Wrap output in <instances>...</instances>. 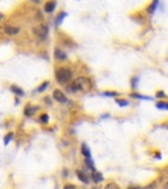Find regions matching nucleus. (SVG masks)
I'll return each instance as SVG.
<instances>
[{
  "label": "nucleus",
  "mask_w": 168,
  "mask_h": 189,
  "mask_svg": "<svg viewBox=\"0 0 168 189\" xmlns=\"http://www.w3.org/2000/svg\"><path fill=\"white\" fill-rule=\"evenodd\" d=\"M92 88V83L88 78H84V76H80V78L75 79L74 83L71 84L70 87V91L72 92H88V91Z\"/></svg>",
  "instance_id": "f257e3e1"
},
{
  "label": "nucleus",
  "mask_w": 168,
  "mask_h": 189,
  "mask_svg": "<svg viewBox=\"0 0 168 189\" xmlns=\"http://www.w3.org/2000/svg\"><path fill=\"white\" fill-rule=\"evenodd\" d=\"M55 78L58 80V83L60 84H66L69 83L72 78V72L70 68H66V67H62L59 70H56V74H55Z\"/></svg>",
  "instance_id": "f03ea898"
},
{
  "label": "nucleus",
  "mask_w": 168,
  "mask_h": 189,
  "mask_svg": "<svg viewBox=\"0 0 168 189\" xmlns=\"http://www.w3.org/2000/svg\"><path fill=\"white\" fill-rule=\"evenodd\" d=\"M47 32H49V29H47V26H46V25H44V24H41V25H38V26H36V28H34L36 36H37V37H40L41 40L46 38Z\"/></svg>",
  "instance_id": "7ed1b4c3"
},
{
  "label": "nucleus",
  "mask_w": 168,
  "mask_h": 189,
  "mask_svg": "<svg viewBox=\"0 0 168 189\" xmlns=\"http://www.w3.org/2000/svg\"><path fill=\"white\" fill-rule=\"evenodd\" d=\"M53 97L58 102H67V97H66V95L63 92H60L59 89H55L54 91V93H53Z\"/></svg>",
  "instance_id": "20e7f679"
},
{
  "label": "nucleus",
  "mask_w": 168,
  "mask_h": 189,
  "mask_svg": "<svg viewBox=\"0 0 168 189\" xmlns=\"http://www.w3.org/2000/svg\"><path fill=\"white\" fill-rule=\"evenodd\" d=\"M7 34H9V36H13V34H17L20 32L19 28H16V26H9V25H7L5 28H4Z\"/></svg>",
  "instance_id": "39448f33"
},
{
  "label": "nucleus",
  "mask_w": 168,
  "mask_h": 189,
  "mask_svg": "<svg viewBox=\"0 0 168 189\" xmlns=\"http://www.w3.org/2000/svg\"><path fill=\"white\" fill-rule=\"evenodd\" d=\"M55 5H56L55 1H49V3H46V5H45V11H46L47 13H51L54 9H55Z\"/></svg>",
  "instance_id": "423d86ee"
},
{
  "label": "nucleus",
  "mask_w": 168,
  "mask_h": 189,
  "mask_svg": "<svg viewBox=\"0 0 168 189\" xmlns=\"http://www.w3.org/2000/svg\"><path fill=\"white\" fill-rule=\"evenodd\" d=\"M76 175H78V176H79V180H81L83 183H85V184H87L88 181H89V180H88V177H87V175H85V174H83L81 171H76Z\"/></svg>",
  "instance_id": "0eeeda50"
},
{
  "label": "nucleus",
  "mask_w": 168,
  "mask_h": 189,
  "mask_svg": "<svg viewBox=\"0 0 168 189\" xmlns=\"http://www.w3.org/2000/svg\"><path fill=\"white\" fill-rule=\"evenodd\" d=\"M81 152H83V155L85 156V159H91V152H89V150H88V147L85 145L81 146Z\"/></svg>",
  "instance_id": "6e6552de"
},
{
  "label": "nucleus",
  "mask_w": 168,
  "mask_h": 189,
  "mask_svg": "<svg viewBox=\"0 0 168 189\" xmlns=\"http://www.w3.org/2000/svg\"><path fill=\"white\" fill-rule=\"evenodd\" d=\"M37 109L38 108H36V106H33V108H32V106H28V108L25 109V114L26 116H33L36 112H37Z\"/></svg>",
  "instance_id": "1a4fd4ad"
},
{
  "label": "nucleus",
  "mask_w": 168,
  "mask_h": 189,
  "mask_svg": "<svg viewBox=\"0 0 168 189\" xmlns=\"http://www.w3.org/2000/svg\"><path fill=\"white\" fill-rule=\"evenodd\" d=\"M92 179H93V181H96V183H100V181L103 180V175L95 171L93 174H92Z\"/></svg>",
  "instance_id": "9d476101"
},
{
  "label": "nucleus",
  "mask_w": 168,
  "mask_h": 189,
  "mask_svg": "<svg viewBox=\"0 0 168 189\" xmlns=\"http://www.w3.org/2000/svg\"><path fill=\"white\" fill-rule=\"evenodd\" d=\"M55 58L59 59V61H65V59H66V54L63 53V51H60V50H55Z\"/></svg>",
  "instance_id": "9b49d317"
},
{
  "label": "nucleus",
  "mask_w": 168,
  "mask_h": 189,
  "mask_svg": "<svg viewBox=\"0 0 168 189\" xmlns=\"http://www.w3.org/2000/svg\"><path fill=\"white\" fill-rule=\"evenodd\" d=\"M158 1H159V0H154V1H153V4H151L150 8H149V13H154V11H155L156 7H158Z\"/></svg>",
  "instance_id": "f8f14e48"
},
{
  "label": "nucleus",
  "mask_w": 168,
  "mask_h": 189,
  "mask_svg": "<svg viewBox=\"0 0 168 189\" xmlns=\"http://www.w3.org/2000/svg\"><path fill=\"white\" fill-rule=\"evenodd\" d=\"M158 109H163V110H168V102H158L156 104Z\"/></svg>",
  "instance_id": "ddd939ff"
},
{
  "label": "nucleus",
  "mask_w": 168,
  "mask_h": 189,
  "mask_svg": "<svg viewBox=\"0 0 168 189\" xmlns=\"http://www.w3.org/2000/svg\"><path fill=\"white\" fill-rule=\"evenodd\" d=\"M104 189H121V188H120V186L117 185L116 183H109V184H106Z\"/></svg>",
  "instance_id": "4468645a"
},
{
  "label": "nucleus",
  "mask_w": 168,
  "mask_h": 189,
  "mask_svg": "<svg viewBox=\"0 0 168 189\" xmlns=\"http://www.w3.org/2000/svg\"><path fill=\"white\" fill-rule=\"evenodd\" d=\"M66 16H67V13H65V12H63V13H60V15L58 16V17H56V25H59L60 22H62V20L66 17Z\"/></svg>",
  "instance_id": "2eb2a0df"
},
{
  "label": "nucleus",
  "mask_w": 168,
  "mask_h": 189,
  "mask_svg": "<svg viewBox=\"0 0 168 189\" xmlns=\"http://www.w3.org/2000/svg\"><path fill=\"white\" fill-rule=\"evenodd\" d=\"M11 89H12V91H13V92H15V93H17L19 96H22V95H24V92H22V89H20V88L15 87V85H13V87H11Z\"/></svg>",
  "instance_id": "dca6fc26"
},
{
  "label": "nucleus",
  "mask_w": 168,
  "mask_h": 189,
  "mask_svg": "<svg viewBox=\"0 0 168 189\" xmlns=\"http://www.w3.org/2000/svg\"><path fill=\"white\" fill-rule=\"evenodd\" d=\"M116 102L120 104L121 106H126V105H128V101H126V100H122V99H117V100H116Z\"/></svg>",
  "instance_id": "f3484780"
},
{
  "label": "nucleus",
  "mask_w": 168,
  "mask_h": 189,
  "mask_svg": "<svg viewBox=\"0 0 168 189\" xmlns=\"http://www.w3.org/2000/svg\"><path fill=\"white\" fill-rule=\"evenodd\" d=\"M12 137H13V134H8V135L4 138V145H8V143L11 142V139H12Z\"/></svg>",
  "instance_id": "a211bd4d"
},
{
  "label": "nucleus",
  "mask_w": 168,
  "mask_h": 189,
  "mask_svg": "<svg viewBox=\"0 0 168 189\" xmlns=\"http://www.w3.org/2000/svg\"><path fill=\"white\" fill-rule=\"evenodd\" d=\"M47 85H49V83H47V81H45V83L42 84L40 88H38V92H42V91H45L47 88Z\"/></svg>",
  "instance_id": "6ab92c4d"
},
{
  "label": "nucleus",
  "mask_w": 168,
  "mask_h": 189,
  "mask_svg": "<svg viewBox=\"0 0 168 189\" xmlns=\"http://www.w3.org/2000/svg\"><path fill=\"white\" fill-rule=\"evenodd\" d=\"M47 121H49V117H47V114H42V116H41V122L46 124Z\"/></svg>",
  "instance_id": "aec40b11"
},
{
  "label": "nucleus",
  "mask_w": 168,
  "mask_h": 189,
  "mask_svg": "<svg viewBox=\"0 0 168 189\" xmlns=\"http://www.w3.org/2000/svg\"><path fill=\"white\" fill-rule=\"evenodd\" d=\"M65 189H76V186L72 184H67V185H65Z\"/></svg>",
  "instance_id": "412c9836"
},
{
  "label": "nucleus",
  "mask_w": 168,
  "mask_h": 189,
  "mask_svg": "<svg viewBox=\"0 0 168 189\" xmlns=\"http://www.w3.org/2000/svg\"><path fill=\"white\" fill-rule=\"evenodd\" d=\"M156 96H158V97H160V99H163V97H164L165 95H164V93H163V92H158V93H156Z\"/></svg>",
  "instance_id": "4be33fe9"
},
{
  "label": "nucleus",
  "mask_w": 168,
  "mask_h": 189,
  "mask_svg": "<svg viewBox=\"0 0 168 189\" xmlns=\"http://www.w3.org/2000/svg\"><path fill=\"white\" fill-rule=\"evenodd\" d=\"M129 189H140V188H138V186H131V188H129Z\"/></svg>",
  "instance_id": "5701e85b"
},
{
  "label": "nucleus",
  "mask_w": 168,
  "mask_h": 189,
  "mask_svg": "<svg viewBox=\"0 0 168 189\" xmlns=\"http://www.w3.org/2000/svg\"><path fill=\"white\" fill-rule=\"evenodd\" d=\"M32 1H34V3H40V0H32Z\"/></svg>",
  "instance_id": "b1692460"
},
{
  "label": "nucleus",
  "mask_w": 168,
  "mask_h": 189,
  "mask_svg": "<svg viewBox=\"0 0 168 189\" xmlns=\"http://www.w3.org/2000/svg\"><path fill=\"white\" fill-rule=\"evenodd\" d=\"M165 189H168V183H167V184H165Z\"/></svg>",
  "instance_id": "393cba45"
}]
</instances>
